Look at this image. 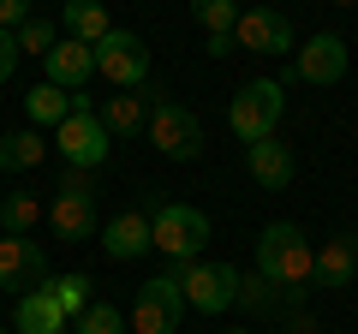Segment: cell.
Listing matches in <instances>:
<instances>
[{"mask_svg":"<svg viewBox=\"0 0 358 334\" xmlns=\"http://www.w3.org/2000/svg\"><path fill=\"white\" fill-rule=\"evenodd\" d=\"M257 275L281 293V305H299L305 293H317V245L305 239L299 221H268L257 233Z\"/></svg>","mask_w":358,"mask_h":334,"instance_id":"6da1fadb","label":"cell"},{"mask_svg":"<svg viewBox=\"0 0 358 334\" xmlns=\"http://www.w3.org/2000/svg\"><path fill=\"white\" fill-rule=\"evenodd\" d=\"M54 150H60L66 167H84V173H96V167L114 155V138H108V126H102V114H96V96L90 90H78L72 114L54 126Z\"/></svg>","mask_w":358,"mask_h":334,"instance_id":"7a4b0ae2","label":"cell"},{"mask_svg":"<svg viewBox=\"0 0 358 334\" xmlns=\"http://www.w3.org/2000/svg\"><path fill=\"white\" fill-rule=\"evenodd\" d=\"M281 114H287L281 78H251V84H239V96L227 102V131L239 143H263V138H275Z\"/></svg>","mask_w":358,"mask_h":334,"instance_id":"3957f363","label":"cell"},{"mask_svg":"<svg viewBox=\"0 0 358 334\" xmlns=\"http://www.w3.org/2000/svg\"><path fill=\"white\" fill-rule=\"evenodd\" d=\"M48 227L60 245H84L102 233V221H96V185H90L84 167H66L60 185H54V203H48Z\"/></svg>","mask_w":358,"mask_h":334,"instance_id":"277c9868","label":"cell"},{"mask_svg":"<svg viewBox=\"0 0 358 334\" xmlns=\"http://www.w3.org/2000/svg\"><path fill=\"white\" fill-rule=\"evenodd\" d=\"M150 233H155V251L173 263H197L209 245V215L197 203H162L150 215Z\"/></svg>","mask_w":358,"mask_h":334,"instance_id":"5b68a950","label":"cell"},{"mask_svg":"<svg viewBox=\"0 0 358 334\" xmlns=\"http://www.w3.org/2000/svg\"><path fill=\"white\" fill-rule=\"evenodd\" d=\"M179 275V293H185V310H197V317H221V310L239 298V269L233 263H173Z\"/></svg>","mask_w":358,"mask_h":334,"instance_id":"8992f818","label":"cell"},{"mask_svg":"<svg viewBox=\"0 0 358 334\" xmlns=\"http://www.w3.org/2000/svg\"><path fill=\"white\" fill-rule=\"evenodd\" d=\"M143 131H150V143L167 161H197V155H203V119L185 102H173V96H162V102L150 108V126Z\"/></svg>","mask_w":358,"mask_h":334,"instance_id":"52a82bcc","label":"cell"},{"mask_svg":"<svg viewBox=\"0 0 358 334\" xmlns=\"http://www.w3.org/2000/svg\"><path fill=\"white\" fill-rule=\"evenodd\" d=\"M96 78H108L114 90H143L150 84V48H143L138 30H108L96 42Z\"/></svg>","mask_w":358,"mask_h":334,"instance_id":"ba28073f","label":"cell"},{"mask_svg":"<svg viewBox=\"0 0 358 334\" xmlns=\"http://www.w3.org/2000/svg\"><path fill=\"white\" fill-rule=\"evenodd\" d=\"M179 317H185L179 275H150L131 298V334H179Z\"/></svg>","mask_w":358,"mask_h":334,"instance_id":"9c48e42d","label":"cell"},{"mask_svg":"<svg viewBox=\"0 0 358 334\" xmlns=\"http://www.w3.org/2000/svg\"><path fill=\"white\" fill-rule=\"evenodd\" d=\"M233 48H245V54H275V60H293V48H299L293 18L275 13V6H245L239 24H233Z\"/></svg>","mask_w":358,"mask_h":334,"instance_id":"30bf717a","label":"cell"},{"mask_svg":"<svg viewBox=\"0 0 358 334\" xmlns=\"http://www.w3.org/2000/svg\"><path fill=\"white\" fill-rule=\"evenodd\" d=\"M48 281V251L30 233H0V293H30Z\"/></svg>","mask_w":358,"mask_h":334,"instance_id":"8fae6325","label":"cell"},{"mask_svg":"<svg viewBox=\"0 0 358 334\" xmlns=\"http://www.w3.org/2000/svg\"><path fill=\"white\" fill-rule=\"evenodd\" d=\"M293 78L310 84V90L341 84V78H346V42L334 36V30H317L310 42H299V48H293Z\"/></svg>","mask_w":358,"mask_h":334,"instance_id":"7c38bea8","label":"cell"},{"mask_svg":"<svg viewBox=\"0 0 358 334\" xmlns=\"http://www.w3.org/2000/svg\"><path fill=\"white\" fill-rule=\"evenodd\" d=\"M162 102V90L155 84H143V90H114V96H102V126H108V138H131V131H143L150 126V108Z\"/></svg>","mask_w":358,"mask_h":334,"instance_id":"4fadbf2b","label":"cell"},{"mask_svg":"<svg viewBox=\"0 0 358 334\" xmlns=\"http://www.w3.org/2000/svg\"><path fill=\"white\" fill-rule=\"evenodd\" d=\"M42 72H48V84H60V90H84L90 78H96V48L90 42H72V36H60L48 54H42Z\"/></svg>","mask_w":358,"mask_h":334,"instance_id":"5bb4252c","label":"cell"},{"mask_svg":"<svg viewBox=\"0 0 358 334\" xmlns=\"http://www.w3.org/2000/svg\"><path fill=\"white\" fill-rule=\"evenodd\" d=\"M96 239H102V251H108L114 263H138V257H150V251H155V233H150V215H143V209L114 215Z\"/></svg>","mask_w":358,"mask_h":334,"instance_id":"9a60e30c","label":"cell"},{"mask_svg":"<svg viewBox=\"0 0 358 334\" xmlns=\"http://www.w3.org/2000/svg\"><path fill=\"white\" fill-rule=\"evenodd\" d=\"M66 328H72V317L54 305L48 281L30 286V293H18V305H13V334H66Z\"/></svg>","mask_w":358,"mask_h":334,"instance_id":"2e32d148","label":"cell"},{"mask_svg":"<svg viewBox=\"0 0 358 334\" xmlns=\"http://www.w3.org/2000/svg\"><path fill=\"white\" fill-rule=\"evenodd\" d=\"M245 167H251V180L263 185V191H287L299 173L293 150H287L281 138H263V143H245Z\"/></svg>","mask_w":358,"mask_h":334,"instance_id":"e0dca14e","label":"cell"},{"mask_svg":"<svg viewBox=\"0 0 358 334\" xmlns=\"http://www.w3.org/2000/svg\"><path fill=\"white\" fill-rule=\"evenodd\" d=\"M358 281V233H334V239H322L317 251V286L322 293H341V286Z\"/></svg>","mask_w":358,"mask_h":334,"instance_id":"ac0fdd59","label":"cell"},{"mask_svg":"<svg viewBox=\"0 0 358 334\" xmlns=\"http://www.w3.org/2000/svg\"><path fill=\"white\" fill-rule=\"evenodd\" d=\"M60 24H66V36H72V42H90V48H96V42L114 30V18H108L102 0H66V6H60Z\"/></svg>","mask_w":358,"mask_h":334,"instance_id":"d6986e66","label":"cell"},{"mask_svg":"<svg viewBox=\"0 0 358 334\" xmlns=\"http://www.w3.org/2000/svg\"><path fill=\"white\" fill-rule=\"evenodd\" d=\"M24 114H30V126H60L66 114H72V90H60V84H48V78H42V84H30V96H24Z\"/></svg>","mask_w":358,"mask_h":334,"instance_id":"ffe728a7","label":"cell"},{"mask_svg":"<svg viewBox=\"0 0 358 334\" xmlns=\"http://www.w3.org/2000/svg\"><path fill=\"white\" fill-rule=\"evenodd\" d=\"M42 155H48V143H42L36 126L0 138V167H6V173H30V167H42Z\"/></svg>","mask_w":358,"mask_h":334,"instance_id":"44dd1931","label":"cell"},{"mask_svg":"<svg viewBox=\"0 0 358 334\" xmlns=\"http://www.w3.org/2000/svg\"><path fill=\"white\" fill-rule=\"evenodd\" d=\"M36 221H42V209H36L30 191H6L0 197V233H36Z\"/></svg>","mask_w":358,"mask_h":334,"instance_id":"7402d4cb","label":"cell"},{"mask_svg":"<svg viewBox=\"0 0 358 334\" xmlns=\"http://www.w3.org/2000/svg\"><path fill=\"white\" fill-rule=\"evenodd\" d=\"M90 275H48V293H54V305L66 310V317H84L90 310Z\"/></svg>","mask_w":358,"mask_h":334,"instance_id":"603a6c76","label":"cell"},{"mask_svg":"<svg viewBox=\"0 0 358 334\" xmlns=\"http://www.w3.org/2000/svg\"><path fill=\"white\" fill-rule=\"evenodd\" d=\"M239 0H192V18L209 30V36H233V24H239Z\"/></svg>","mask_w":358,"mask_h":334,"instance_id":"cb8c5ba5","label":"cell"},{"mask_svg":"<svg viewBox=\"0 0 358 334\" xmlns=\"http://www.w3.org/2000/svg\"><path fill=\"white\" fill-rule=\"evenodd\" d=\"M233 305H245V310H257V317H268V310H281V293H275V286L251 269V275H239V298H233Z\"/></svg>","mask_w":358,"mask_h":334,"instance_id":"d4e9b609","label":"cell"},{"mask_svg":"<svg viewBox=\"0 0 358 334\" xmlns=\"http://www.w3.org/2000/svg\"><path fill=\"white\" fill-rule=\"evenodd\" d=\"M13 36H18V54H48L54 42H60V30H54V18H36V13H30Z\"/></svg>","mask_w":358,"mask_h":334,"instance_id":"484cf974","label":"cell"},{"mask_svg":"<svg viewBox=\"0 0 358 334\" xmlns=\"http://www.w3.org/2000/svg\"><path fill=\"white\" fill-rule=\"evenodd\" d=\"M72 334H126V317L114 305H90L84 317H72Z\"/></svg>","mask_w":358,"mask_h":334,"instance_id":"4316f807","label":"cell"},{"mask_svg":"<svg viewBox=\"0 0 358 334\" xmlns=\"http://www.w3.org/2000/svg\"><path fill=\"white\" fill-rule=\"evenodd\" d=\"M18 60H24V54H18V36H13V30H0V84L18 72Z\"/></svg>","mask_w":358,"mask_h":334,"instance_id":"83f0119b","label":"cell"},{"mask_svg":"<svg viewBox=\"0 0 358 334\" xmlns=\"http://www.w3.org/2000/svg\"><path fill=\"white\" fill-rule=\"evenodd\" d=\"M30 18V0H0V30H18Z\"/></svg>","mask_w":358,"mask_h":334,"instance_id":"f1b7e54d","label":"cell"},{"mask_svg":"<svg viewBox=\"0 0 358 334\" xmlns=\"http://www.w3.org/2000/svg\"><path fill=\"white\" fill-rule=\"evenodd\" d=\"M334 6H358V0H334Z\"/></svg>","mask_w":358,"mask_h":334,"instance_id":"f546056e","label":"cell"},{"mask_svg":"<svg viewBox=\"0 0 358 334\" xmlns=\"http://www.w3.org/2000/svg\"><path fill=\"white\" fill-rule=\"evenodd\" d=\"M0 334H13V328H0Z\"/></svg>","mask_w":358,"mask_h":334,"instance_id":"4dcf8cb0","label":"cell"}]
</instances>
